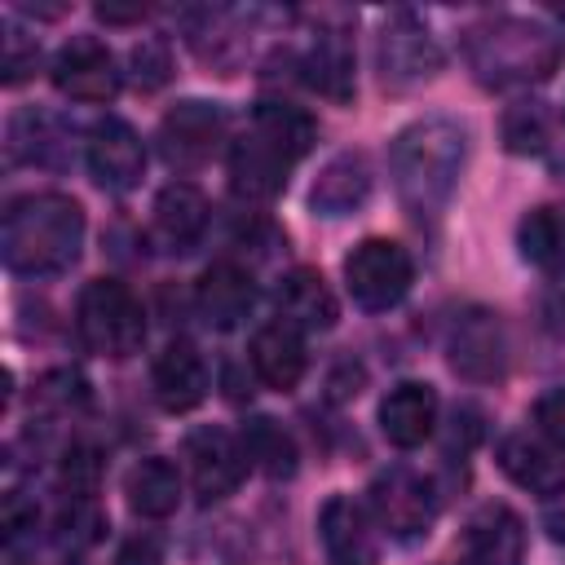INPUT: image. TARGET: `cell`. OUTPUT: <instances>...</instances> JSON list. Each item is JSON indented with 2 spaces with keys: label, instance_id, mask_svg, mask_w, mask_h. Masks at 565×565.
Masks as SVG:
<instances>
[{
  "label": "cell",
  "instance_id": "obj_1",
  "mask_svg": "<svg viewBox=\"0 0 565 565\" xmlns=\"http://www.w3.org/2000/svg\"><path fill=\"white\" fill-rule=\"evenodd\" d=\"M463 159H468V132L455 119L428 115L406 124L388 146V177H393L397 203L415 221L441 216L459 185Z\"/></svg>",
  "mask_w": 565,
  "mask_h": 565
},
{
  "label": "cell",
  "instance_id": "obj_2",
  "mask_svg": "<svg viewBox=\"0 0 565 565\" xmlns=\"http://www.w3.org/2000/svg\"><path fill=\"white\" fill-rule=\"evenodd\" d=\"M84 247V207L66 194H22L4 207L0 256L13 274L49 278L75 265Z\"/></svg>",
  "mask_w": 565,
  "mask_h": 565
},
{
  "label": "cell",
  "instance_id": "obj_3",
  "mask_svg": "<svg viewBox=\"0 0 565 565\" xmlns=\"http://www.w3.org/2000/svg\"><path fill=\"white\" fill-rule=\"evenodd\" d=\"M463 62L481 88H525L561 66V40L530 18H481L463 31Z\"/></svg>",
  "mask_w": 565,
  "mask_h": 565
},
{
  "label": "cell",
  "instance_id": "obj_4",
  "mask_svg": "<svg viewBox=\"0 0 565 565\" xmlns=\"http://www.w3.org/2000/svg\"><path fill=\"white\" fill-rule=\"evenodd\" d=\"M75 327H79V340L102 353V358H132L146 340V309L141 300L115 282V278H93L84 291H79V305H75Z\"/></svg>",
  "mask_w": 565,
  "mask_h": 565
},
{
  "label": "cell",
  "instance_id": "obj_5",
  "mask_svg": "<svg viewBox=\"0 0 565 565\" xmlns=\"http://www.w3.org/2000/svg\"><path fill=\"white\" fill-rule=\"evenodd\" d=\"M411 278H415V265H411L406 247L393 238H362L344 256V287H349L353 305L366 313L393 309L411 291Z\"/></svg>",
  "mask_w": 565,
  "mask_h": 565
},
{
  "label": "cell",
  "instance_id": "obj_6",
  "mask_svg": "<svg viewBox=\"0 0 565 565\" xmlns=\"http://www.w3.org/2000/svg\"><path fill=\"white\" fill-rule=\"evenodd\" d=\"M366 508H371L380 530H388L402 543H415V539H424L433 530L437 494H433L428 477H419L406 463H393V468L375 472V481L366 490Z\"/></svg>",
  "mask_w": 565,
  "mask_h": 565
},
{
  "label": "cell",
  "instance_id": "obj_7",
  "mask_svg": "<svg viewBox=\"0 0 565 565\" xmlns=\"http://www.w3.org/2000/svg\"><path fill=\"white\" fill-rule=\"evenodd\" d=\"M375 57H380V79L388 88H415L441 71V49L415 13H393L384 22Z\"/></svg>",
  "mask_w": 565,
  "mask_h": 565
},
{
  "label": "cell",
  "instance_id": "obj_8",
  "mask_svg": "<svg viewBox=\"0 0 565 565\" xmlns=\"http://www.w3.org/2000/svg\"><path fill=\"white\" fill-rule=\"evenodd\" d=\"M446 353H450V366L472 380V384H486V380H499L503 375V362H508V340H503V322L499 313L490 309H468L450 322V335H446Z\"/></svg>",
  "mask_w": 565,
  "mask_h": 565
},
{
  "label": "cell",
  "instance_id": "obj_9",
  "mask_svg": "<svg viewBox=\"0 0 565 565\" xmlns=\"http://www.w3.org/2000/svg\"><path fill=\"white\" fill-rule=\"evenodd\" d=\"M225 141V110L216 102H181L159 124V150L172 168H199Z\"/></svg>",
  "mask_w": 565,
  "mask_h": 565
},
{
  "label": "cell",
  "instance_id": "obj_10",
  "mask_svg": "<svg viewBox=\"0 0 565 565\" xmlns=\"http://www.w3.org/2000/svg\"><path fill=\"white\" fill-rule=\"evenodd\" d=\"M53 88L71 102H110L119 93L115 53L102 40H66L53 57Z\"/></svg>",
  "mask_w": 565,
  "mask_h": 565
},
{
  "label": "cell",
  "instance_id": "obj_11",
  "mask_svg": "<svg viewBox=\"0 0 565 565\" xmlns=\"http://www.w3.org/2000/svg\"><path fill=\"white\" fill-rule=\"evenodd\" d=\"M185 463H190V481H194V494L199 499H225L238 490L243 472H247V455H243V441L225 428H194L185 437Z\"/></svg>",
  "mask_w": 565,
  "mask_h": 565
},
{
  "label": "cell",
  "instance_id": "obj_12",
  "mask_svg": "<svg viewBox=\"0 0 565 565\" xmlns=\"http://www.w3.org/2000/svg\"><path fill=\"white\" fill-rule=\"evenodd\" d=\"M84 154H88L93 181L102 190H115V194L132 190L141 181V172H146V146L137 137V128L128 119H115V115L97 119L88 128V150Z\"/></svg>",
  "mask_w": 565,
  "mask_h": 565
},
{
  "label": "cell",
  "instance_id": "obj_13",
  "mask_svg": "<svg viewBox=\"0 0 565 565\" xmlns=\"http://www.w3.org/2000/svg\"><path fill=\"white\" fill-rule=\"evenodd\" d=\"M300 159L287 154L278 141H269L265 132L247 128L234 146H230V185L238 199L247 203H265L274 199L282 185H287V172L296 168Z\"/></svg>",
  "mask_w": 565,
  "mask_h": 565
},
{
  "label": "cell",
  "instance_id": "obj_14",
  "mask_svg": "<svg viewBox=\"0 0 565 565\" xmlns=\"http://www.w3.org/2000/svg\"><path fill=\"white\" fill-rule=\"evenodd\" d=\"M318 539L331 565H375V516L353 494H331L318 512Z\"/></svg>",
  "mask_w": 565,
  "mask_h": 565
},
{
  "label": "cell",
  "instance_id": "obj_15",
  "mask_svg": "<svg viewBox=\"0 0 565 565\" xmlns=\"http://www.w3.org/2000/svg\"><path fill=\"white\" fill-rule=\"evenodd\" d=\"M499 468L530 494L539 499H552V494H565V450L556 441H547L543 433H508L499 441Z\"/></svg>",
  "mask_w": 565,
  "mask_h": 565
},
{
  "label": "cell",
  "instance_id": "obj_16",
  "mask_svg": "<svg viewBox=\"0 0 565 565\" xmlns=\"http://www.w3.org/2000/svg\"><path fill=\"white\" fill-rule=\"evenodd\" d=\"M207 230V199L190 181H172L154 199L150 216V238L159 252H190Z\"/></svg>",
  "mask_w": 565,
  "mask_h": 565
},
{
  "label": "cell",
  "instance_id": "obj_17",
  "mask_svg": "<svg viewBox=\"0 0 565 565\" xmlns=\"http://www.w3.org/2000/svg\"><path fill=\"white\" fill-rule=\"evenodd\" d=\"M194 305H199V313H203L216 331H230V327H238V322L252 313V305H256V282H252V274H247L243 265H234V260H212V265L199 274V282H194Z\"/></svg>",
  "mask_w": 565,
  "mask_h": 565
},
{
  "label": "cell",
  "instance_id": "obj_18",
  "mask_svg": "<svg viewBox=\"0 0 565 565\" xmlns=\"http://www.w3.org/2000/svg\"><path fill=\"white\" fill-rule=\"evenodd\" d=\"M150 384H154V397H159L163 411H172V415L194 411V406L207 397V366H203V353H199L190 340H172V344L154 358Z\"/></svg>",
  "mask_w": 565,
  "mask_h": 565
},
{
  "label": "cell",
  "instance_id": "obj_19",
  "mask_svg": "<svg viewBox=\"0 0 565 565\" xmlns=\"http://www.w3.org/2000/svg\"><path fill=\"white\" fill-rule=\"evenodd\" d=\"M463 543H468L472 565H521L525 561V525L508 503L477 508Z\"/></svg>",
  "mask_w": 565,
  "mask_h": 565
},
{
  "label": "cell",
  "instance_id": "obj_20",
  "mask_svg": "<svg viewBox=\"0 0 565 565\" xmlns=\"http://www.w3.org/2000/svg\"><path fill=\"white\" fill-rule=\"evenodd\" d=\"M366 194H371V163H366V154L340 150V154H331L322 163V172H318V181L309 190V207L318 216H349V212H358L366 203Z\"/></svg>",
  "mask_w": 565,
  "mask_h": 565
},
{
  "label": "cell",
  "instance_id": "obj_21",
  "mask_svg": "<svg viewBox=\"0 0 565 565\" xmlns=\"http://www.w3.org/2000/svg\"><path fill=\"white\" fill-rule=\"evenodd\" d=\"M433 424H437V393H433V384L402 380V384H393L384 393V402H380V433L393 446H402V450L419 446L433 433Z\"/></svg>",
  "mask_w": 565,
  "mask_h": 565
},
{
  "label": "cell",
  "instance_id": "obj_22",
  "mask_svg": "<svg viewBox=\"0 0 565 565\" xmlns=\"http://www.w3.org/2000/svg\"><path fill=\"white\" fill-rule=\"evenodd\" d=\"M274 305H278V322H287L296 331H327V327H335V313H340V305H335V296L318 269L282 274Z\"/></svg>",
  "mask_w": 565,
  "mask_h": 565
},
{
  "label": "cell",
  "instance_id": "obj_23",
  "mask_svg": "<svg viewBox=\"0 0 565 565\" xmlns=\"http://www.w3.org/2000/svg\"><path fill=\"white\" fill-rule=\"evenodd\" d=\"M305 366H309V353H305V340H300L296 327L269 322V327H260V331L252 335V371H256L269 388H278V393L296 388L300 375H305Z\"/></svg>",
  "mask_w": 565,
  "mask_h": 565
},
{
  "label": "cell",
  "instance_id": "obj_24",
  "mask_svg": "<svg viewBox=\"0 0 565 565\" xmlns=\"http://www.w3.org/2000/svg\"><path fill=\"white\" fill-rule=\"evenodd\" d=\"M124 494H128V508H132L137 516L163 521V516H172L177 503H181V472H177L168 459L150 455V459H141V463L128 468Z\"/></svg>",
  "mask_w": 565,
  "mask_h": 565
},
{
  "label": "cell",
  "instance_id": "obj_25",
  "mask_svg": "<svg viewBox=\"0 0 565 565\" xmlns=\"http://www.w3.org/2000/svg\"><path fill=\"white\" fill-rule=\"evenodd\" d=\"M300 71H305V84L313 93H322L327 102H349L353 97V49L340 31H322L309 44Z\"/></svg>",
  "mask_w": 565,
  "mask_h": 565
},
{
  "label": "cell",
  "instance_id": "obj_26",
  "mask_svg": "<svg viewBox=\"0 0 565 565\" xmlns=\"http://www.w3.org/2000/svg\"><path fill=\"white\" fill-rule=\"evenodd\" d=\"M9 154L22 163L57 168L66 163V132L49 110H18L9 119Z\"/></svg>",
  "mask_w": 565,
  "mask_h": 565
},
{
  "label": "cell",
  "instance_id": "obj_27",
  "mask_svg": "<svg viewBox=\"0 0 565 565\" xmlns=\"http://www.w3.org/2000/svg\"><path fill=\"white\" fill-rule=\"evenodd\" d=\"M238 441H243L247 463H256L265 477H291V472H296V441H291V433H287L278 419L252 415V419L243 424Z\"/></svg>",
  "mask_w": 565,
  "mask_h": 565
},
{
  "label": "cell",
  "instance_id": "obj_28",
  "mask_svg": "<svg viewBox=\"0 0 565 565\" xmlns=\"http://www.w3.org/2000/svg\"><path fill=\"white\" fill-rule=\"evenodd\" d=\"M252 128L265 132L269 141H278V146H282L287 154H296V159H305L309 146L318 141V124H313L300 106H291V102H274V97L256 102V110H252Z\"/></svg>",
  "mask_w": 565,
  "mask_h": 565
},
{
  "label": "cell",
  "instance_id": "obj_29",
  "mask_svg": "<svg viewBox=\"0 0 565 565\" xmlns=\"http://www.w3.org/2000/svg\"><path fill=\"white\" fill-rule=\"evenodd\" d=\"M521 256L539 269L561 274L565 269V207H534L516 230Z\"/></svg>",
  "mask_w": 565,
  "mask_h": 565
},
{
  "label": "cell",
  "instance_id": "obj_30",
  "mask_svg": "<svg viewBox=\"0 0 565 565\" xmlns=\"http://www.w3.org/2000/svg\"><path fill=\"white\" fill-rule=\"evenodd\" d=\"M552 141V115L543 102H516L503 110V146L512 154H543Z\"/></svg>",
  "mask_w": 565,
  "mask_h": 565
},
{
  "label": "cell",
  "instance_id": "obj_31",
  "mask_svg": "<svg viewBox=\"0 0 565 565\" xmlns=\"http://www.w3.org/2000/svg\"><path fill=\"white\" fill-rule=\"evenodd\" d=\"M66 499L71 503L57 512V539L66 547H88L106 530V516L93 508V499H75V494H66Z\"/></svg>",
  "mask_w": 565,
  "mask_h": 565
},
{
  "label": "cell",
  "instance_id": "obj_32",
  "mask_svg": "<svg viewBox=\"0 0 565 565\" xmlns=\"http://www.w3.org/2000/svg\"><path fill=\"white\" fill-rule=\"evenodd\" d=\"M35 402L49 406V411H57V415H66V411H75V406L88 402V384H84L79 371H49L40 380V388H35Z\"/></svg>",
  "mask_w": 565,
  "mask_h": 565
},
{
  "label": "cell",
  "instance_id": "obj_33",
  "mask_svg": "<svg viewBox=\"0 0 565 565\" xmlns=\"http://www.w3.org/2000/svg\"><path fill=\"white\" fill-rule=\"evenodd\" d=\"M97 477H102L97 450H93V446H71L66 459H62V486H66L75 499H88L93 486H97Z\"/></svg>",
  "mask_w": 565,
  "mask_h": 565
},
{
  "label": "cell",
  "instance_id": "obj_34",
  "mask_svg": "<svg viewBox=\"0 0 565 565\" xmlns=\"http://www.w3.org/2000/svg\"><path fill=\"white\" fill-rule=\"evenodd\" d=\"M40 62V44L26 40L18 26H4V84H22Z\"/></svg>",
  "mask_w": 565,
  "mask_h": 565
},
{
  "label": "cell",
  "instance_id": "obj_35",
  "mask_svg": "<svg viewBox=\"0 0 565 565\" xmlns=\"http://www.w3.org/2000/svg\"><path fill=\"white\" fill-rule=\"evenodd\" d=\"M168 71H172V62H168V49L159 40H141L132 49V79H137V88H159L168 79Z\"/></svg>",
  "mask_w": 565,
  "mask_h": 565
},
{
  "label": "cell",
  "instance_id": "obj_36",
  "mask_svg": "<svg viewBox=\"0 0 565 565\" xmlns=\"http://www.w3.org/2000/svg\"><path fill=\"white\" fill-rule=\"evenodd\" d=\"M534 424L547 441H556L565 450V388H547L539 402H534Z\"/></svg>",
  "mask_w": 565,
  "mask_h": 565
},
{
  "label": "cell",
  "instance_id": "obj_37",
  "mask_svg": "<svg viewBox=\"0 0 565 565\" xmlns=\"http://www.w3.org/2000/svg\"><path fill=\"white\" fill-rule=\"evenodd\" d=\"M119 565H163V547H159V539H150V534H137L132 543H124V552H119Z\"/></svg>",
  "mask_w": 565,
  "mask_h": 565
},
{
  "label": "cell",
  "instance_id": "obj_38",
  "mask_svg": "<svg viewBox=\"0 0 565 565\" xmlns=\"http://www.w3.org/2000/svg\"><path fill=\"white\" fill-rule=\"evenodd\" d=\"M97 18L110 22V26H124V22H141L146 18V4H97Z\"/></svg>",
  "mask_w": 565,
  "mask_h": 565
},
{
  "label": "cell",
  "instance_id": "obj_39",
  "mask_svg": "<svg viewBox=\"0 0 565 565\" xmlns=\"http://www.w3.org/2000/svg\"><path fill=\"white\" fill-rule=\"evenodd\" d=\"M446 565H472V561H446Z\"/></svg>",
  "mask_w": 565,
  "mask_h": 565
}]
</instances>
